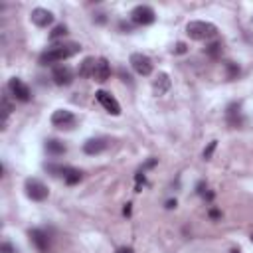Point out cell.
I'll use <instances>...</instances> for the list:
<instances>
[{
    "instance_id": "1",
    "label": "cell",
    "mask_w": 253,
    "mask_h": 253,
    "mask_svg": "<svg viewBox=\"0 0 253 253\" xmlns=\"http://www.w3.org/2000/svg\"><path fill=\"white\" fill-rule=\"evenodd\" d=\"M79 49H81L79 43H61V45H53V47L45 49V51L40 55V63H42V65H51V63L63 61V59L75 55Z\"/></svg>"
},
{
    "instance_id": "2",
    "label": "cell",
    "mask_w": 253,
    "mask_h": 253,
    "mask_svg": "<svg viewBox=\"0 0 253 253\" xmlns=\"http://www.w3.org/2000/svg\"><path fill=\"white\" fill-rule=\"evenodd\" d=\"M186 34L196 40V42H204V40H211L217 36V28L211 22H202V20H194L186 26Z\"/></svg>"
},
{
    "instance_id": "3",
    "label": "cell",
    "mask_w": 253,
    "mask_h": 253,
    "mask_svg": "<svg viewBox=\"0 0 253 253\" xmlns=\"http://www.w3.org/2000/svg\"><path fill=\"white\" fill-rule=\"evenodd\" d=\"M24 188H26V196H28L30 200H34V202H42V200H45L47 194H49L47 186H45L43 182H40L38 178H28Z\"/></svg>"
},
{
    "instance_id": "4",
    "label": "cell",
    "mask_w": 253,
    "mask_h": 253,
    "mask_svg": "<svg viewBox=\"0 0 253 253\" xmlns=\"http://www.w3.org/2000/svg\"><path fill=\"white\" fill-rule=\"evenodd\" d=\"M130 20H132L136 26H148V24H152V22L156 20V14H154V10H152L150 6L140 4V6L132 8V12H130Z\"/></svg>"
},
{
    "instance_id": "5",
    "label": "cell",
    "mask_w": 253,
    "mask_h": 253,
    "mask_svg": "<svg viewBox=\"0 0 253 253\" xmlns=\"http://www.w3.org/2000/svg\"><path fill=\"white\" fill-rule=\"evenodd\" d=\"M8 89H10L12 97H14V99H18V101H22V103H28V101L32 99L30 87H28L22 79H18V77H12V79L8 81Z\"/></svg>"
},
{
    "instance_id": "6",
    "label": "cell",
    "mask_w": 253,
    "mask_h": 253,
    "mask_svg": "<svg viewBox=\"0 0 253 253\" xmlns=\"http://www.w3.org/2000/svg\"><path fill=\"white\" fill-rule=\"evenodd\" d=\"M95 99L101 103V107H103L107 113H111V115H115V117L121 115V105H119V101H117L111 93H107V91L101 89V91L95 93Z\"/></svg>"
},
{
    "instance_id": "7",
    "label": "cell",
    "mask_w": 253,
    "mask_h": 253,
    "mask_svg": "<svg viewBox=\"0 0 253 253\" xmlns=\"http://www.w3.org/2000/svg\"><path fill=\"white\" fill-rule=\"evenodd\" d=\"M130 65L138 75H150L152 73V61L144 53H132L130 55Z\"/></svg>"
},
{
    "instance_id": "8",
    "label": "cell",
    "mask_w": 253,
    "mask_h": 253,
    "mask_svg": "<svg viewBox=\"0 0 253 253\" xmlns=\"http://www.w3.org/2000/svg\"><path fill=\"white\" fill-rule=\"evenodd\" d=\"M51 79H53L55 85L67 87V85H71V81H73V71H71V67H67V65H55L53 71H51Z\"/></svg>"
},
{
    "instance_id": "9",
    "label": "cell",
    "mask_w": 253,
    "mask_h": 253,
    "mask_svg": "<svg viewBox=\"0 0 253 253\" xmlns=\"http://www.w3.org/2000/svg\"><path fill=\"white\" fill-rule=\"evenodd\" d=\"M51 123L57 128H71L75 125V115L71 111H67V109H57L51 115Z\"/></svg>"
},
{
    "instance_id": "10",
    "label": "cell",
    "mask_w": 253,
    "mask_h": 253,
    "mask_svg": "<svg viewBox=\"0 0 253 253\" xmlns=\"http://www.w3.org/2000/svg\"><path fill=\"white\" fill-rule=\"evenodd\" d=\"M30 18H32V22L38 28H47L53 22V14L49 10H45V8H34L32 14H30Z\"/></svg>"
},
{
    "instance_id": "11",
    "label": "cell",
    "mask_w": 253,
    "mask_h": 253,
    "mask_svg": "<svg viewBox=\"0 0 253 253\" xmlns=\"http://www.w3.org/2000/svg\"><path fill=\"white\" fill-rule=\"evenodd\" d=\"M109 77H111V65H109V61L105 57H99L97 63H95V69H93V79L97 83H103Z\"/></svg>"
},
{
    "instance_id": "12",
    "label": "cell",
    "mask_w": 253,
    "mask_h": 253,
    "mask_svg": "<svg viewBox=\"0 0 253 253\" xmlns=\"http://www.w3.org/2000/svg\"><path fill=\"white\" fill-rule=\"evenodd\" d=\"M30 239H32V243L36 245L38 251L47 253V249H49V237H47L45 231H42V229H32V231H30Z\"/></svg>"
},
{
    "instance_id": "13",
    "label": "cell",
    "mask_w": 253,
    "mask_h": 253,
    "mask_svg": "<svg viewBox=\"0 0 253 253\" xmlns=\"http://www.w3.org/2000/svg\"><path fill=\"white\" fill-rule=\"evenodd\" d=\"M107 148V140L105 138H89L85 144H83V150L87 154H99Z\"/></svg>"
},
{
    "instance_id": "14",
    "label": "cell",
    "mask_w": 253,
    "mask_h": 253,
    "mask_svg": "<svg viewBox=\"0 0 253 253\" xmlns=\"http://www.w3.org/2000/svg\"><path fill=\"white\" fill-rule=\"evenodd\" d=\"M152 89H154L156 95H164L170 89V77L166 73H158L156 79H154V83H152Z\"/></svg>"
},
{
    "instance_id": "15",
    "label": "cell",
    "mask_w": 253,
    "mask_h": 253,
    "mask_svg": "<svg viewBox=\"0 0 253 253\" xmlns=\"http://www.w3.org/2000/svg\"><path fill=\"white\" fill-rule=\"evenodd\" d=\"M95 63H97V59H95V57H85V59L81 61L79 69H77L79 77H93V69H95Z\"/></svg>"
},
{
    "instance_id": "16",
    "label": "cell",
    "mask_w": 253,
    "mask_h": 253,
    "mask_svg": "<svg viewBox=\"0 0 253 253\" xmlns=\"http://www.w3.org/2000/svg\"><path fill=\"white\" fill-rule=\"evenodd\" d=\"M61 176H63L65 184H69V186L77 184V182L83 178V174H81L79 170H75V168H61Z\"/></svg>"
},
{
    "instance_id": "17",
    "label": "cell",
    "mask_w": 253,
    "mask_h": 253,
    "mask_svg": "<svg viewBox=\"0 0 253 253\" xmlns=\"http://www.w3.org/2000/svg\"><path fill=\"white\" fill-rule=\"evenodd\" d=\"M45 150H47L49 154H53V156H59V154H63V152H65V144H63L61 140L49 138V140L45 142Z\"/></svg>"
},
{
    "instance_id": "18",
    "label": "cell",
    "mask_w": 253,
    "mask_h": 253,
    "mask_svg": "<svg viewBox=\"0 0 253 253\" xmlns=\"http://www.w3.org/2000/svg\"><path fill=\"white\" fill-rule=\"evenodd\" d=\"M206 53L210 55V57H219L221 55V42H211V43H208L206 45Z\"/></svg>"
},
{
    "instance_id": "19",
    "label": "cell",
    "mask_w": 253,
    "mask_h": 253,
    "mask_svg": "<svg viewBox=\"0 0 253 253\" xmlns=\"http://www.w3.org/2000/svg\"><path fill=\"white\" fill-rule=\"evenodd\" d=\"M65 34H67V28H65L63 24H59V26H55V28L51 30L49 38H51V40H57V38H61V36H65Z\"/></svg>"
},
{
    "instance_id": "20",
    "label": "cell",
    "mask_w": 253,
    "mask_h": 253,
    "mask_svg": "<svg viewBox=\"0 0 253 253\" xmlns=\"http://www.w3.org/2000/svg\"><path fill=\"white\" fill-rule=\"evenodd\" d=\"M10 111H12V105H10V101H8V97L4 95V97H2V119H4V125H6V119H8V115H10Z\"/></svg>"
},
{
    "instance_id": "21",
    "label": "cell",
    "mask_w": 253,
    "mask_h": 253,
    "mask_svg": "<svg viewBox=\"0 0 253 253\" xmlns=\"http://www.w3.org/2000/svg\"><path fill=\"white\" fill-rule=\"evenodd\" d=\"M225 67H227V71H229V75H227L229 79H235V77L239 75V67H237L233 61H227V63H225Z\"/></svg>"
},
{
    "instance_id": "22",
    "label": "cell",
    "mask_w": 253,
    "mask_h": 253,
    "mask_svg": "<svg viewBox=\"0 0 253 253\" xmlns=\"http://www.w3.org/2000/svg\"><path fill=\"white\" fill-rule=\"evenodd\" d=\"M213 150H215V140H211V142L208 144V148L204 150V158H206V160H210V158H211V154H213Z\"/></svg>"
},
{
    "instance_id": "23",
    "label": "cell",
    "mask_w": 253,
    "mask_h": 253,
    "mask_svg": "<svg viewBox=\"0 0 253 253\" xmlns=\"http://www.w3.org/2000/svg\"><path fill=\"white\" fill-rule=\"evenodd\" d=\"M144 184V176H142V172H138L136 174V192H140V186Z\"/></svg>"
},
{
    "instance_id": "24",
    "label": "cell",
    "mask_w": 253,
    "mask_h": 253,
    "mask_svg": "<svg viewBox=\"0 0 253 253\" xmlns=\"http://www.w3.org/2000/svg\"><path fill=\"white\" fill-rule=\"evenodd\" d=\"M2 253H14V247H12L8 241H4V243H2Z\"/></svg>"
},
{
    "instance_id": "25",
    "label": "cell",
    "mask_w": 253,
    "mask_h": 253,
    "mask_svg": "<svg viewBox=\"0 0 253 253\" xmlns=\"http://www.w3.org/2000/svg\"><path fill=\"white\" fill-rule=\"evenodd\" d=\"M174 51H176V53H184V51H186V43H182V42H180V43H176Z\"/></svg>"
},
{
    "instance_id": "26",
    "label": "cell",
    "mask_w": 253,
    "mask_h": 253,
    "mask_svg": "<svg viewBox=\"0 0 253 253\" xmlns=\"http://www.w3.org/2000/svg\"><path fill=\"white\" fill-rule=\"evenodd\" d=\"M117 253H134V251H132L130 247H119V249H117Z\"/></svg>"
},
{
    "instance_id": "27",
    "label": "cell",
    "mask_w": 253,
    "mask_h": 253,
    "mask_svg": "<svg viewBox=\"0 0 253 253\" xmlns=\"http://www.w3.org/2000/svg\"><path fill=\"white\" fill-rule=\"evenodd\" d=\"M166 208H170V210H172V208H176V200H170V202L166 204Z\"/></svg>"
},
{
    "instance_id": "28",
    "label": "cell",
    "mask_w": 253,
    "mask_h": 253,
    "mask_svg": "<svg viewBox=\"0 0 253 253\" xmlns=\"http://www.w3.org/2000/svg\"><path fill=\"white\" fill-rule=\"evenodd\" d=\"M123 211H125V215H128V213H130V204H126V206H125V210H123Z\"/></svg>"
},
{
    "instance_id": "29",
    "label": "cell",
    "mask_w": 253,
    "mask_h": 253,
    "mask_svg": "<svg viewBox=\"0 0 253 253\" xmlns=\"http://www.w3.org/2000/svg\"><path fill=\"white\" fill-rule=\"evenodd\" d=\"M210 215H211V217H219V211H217V210H211Z\"/></svg>"
},
{
    "instance_id": "30",
    "label": "cell",
    "mask_w": 253,
    "mask_h": 253,
    "mask_svg": "<svg viewBox=\"0 0 253 253\" xmlns=\"http://www.w3.org/2000/svg\"><path fill=\"white\" fill-rule=\"evenodd\" d=\"M198 194H204V184H198Z\"/></svg>"
},
{
    "instance_id": "31",
    "label": "cell",
    "mask_w": 253,
    "mask_h": 253,
    "mask_svg": "<svg viewBox=\"0 0 253 253\" xmlns=\"http://www.w3.org/2000/svg\"><path fill=\"white\" fill-rule=\"evenodd\" d=\"M229 253H241V251H237V249H233V251H229Z\"/></svg>"
},
{
    "instance_id": "32",
    "label": "cell",
    "mask_w": 253,
    "mask_h": 253,
    "mask_svg": "<svg viewBox=\"0 0 253 253\" xmlns=\"http://www.w3.org/2000/svg\"><path fill=\"white\" fill-rule=\"evenodd\" d=\"M251 241H253V233H251Z\"/></svg>"
}]
</instances>
